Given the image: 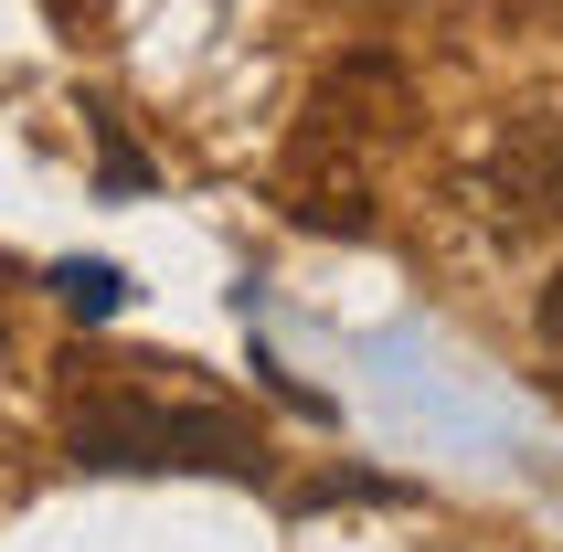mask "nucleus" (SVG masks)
<instances>
[{"label":"nucleus","instance_id":"obj_1","mask_svg":"<svg viewBox=\"0 0 563 552\" xmlns=\"http://www.w3.org/2000/svg\"><path fill=\"white\" fill-rule=\"evenodd\" d=\"M159 362H64L75 383V467H202V478H266V435L223 404H181L150 383Z\"/></svg>","mask_w":563,"mask_h":552},{"label":"nucleus","instance_id":"obj_2","mask_svg":"<svg viewBox=\"0 0 563 552\" xmlns=\"http://www.w3.org/2000/svg\"><path fill=\"white\" fill-rule=\"evenodd\" d=\"M489 191L521 223H563V118H510L489 150Z\"/></svg>","mask_w":563,"mask_h":552},{"label":"nucleus","instance_id":"obj_3","mask_svg":"<svg viewBox=\"0 0 563 552\" xmlns=\"http://www.w3.org/2000/svg\"><path fill=\"white\" fill-rule=\"evenodd\" d=\"M383 128H405V75H394L383 54H351L341 75L309 96V139L351 150V139H383Z\"/></svg>","mask_w":563,"mask_h":552},{"label":"nucleus","instance_id":"obj_4","mask_svg":"<svg viewBox=\"0 0 563 552\" xmlns=\"http://www.w3.org/2000/svg\"><path fill=\"white\" fill-rule=\"evenodd\" d=\"M287 213L309 223V234H373L362 181H351V150L330 159V139H309V128H298V159H287Z\"/></svg>","mask_w":563,"mask_h":552},{"label":"nucleus","instance_id":"obj_5","mask_svg":"<svg viewBox=\"0 0 563 552\" xmlns=\"http://www.w3.org/2000/svg\"><path fill=\"white\" fill-rule=\"evenodd\" d=\"M43 22H54L64 43H96V32L118 22V0H43Z\"/></svg>","mask_w":563,"mask_h":552},{"label":"nucleus","instance_id":"obj_6","mask_svg":"<svg viewBox=\"0 0 563 552\" xmlns=\"http://www.w3.org/2000/svg\"><path fill=\"white\" fill-rule=\"evenodd\" d=\"M54 287H64V308H86V319H107V308H118V276H107V266H64Z\"/></svg>","mask_w":563,"mask_h":552},{"label":"nucleus","instance_id":"obj_7","mask_svg":"<svg viewBox=\"0 0 563 552\" xmlns=\"http://www.w3.org/2000/svg\"><path fill=\"white\" fill-rule=\"evenodd\" d=\"M542 340L563 351V266H553V287H542Z\"/></svg>","mask_w":563,"mask_h":552}]
</instances>
